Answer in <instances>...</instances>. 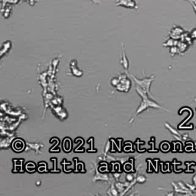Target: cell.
Masks as SVG:
<instances>
[{
	"instance_id": "cell-1",
	"label": "cell",
	"mask_w": 196,
	"mask_h": 196,
	"mask_svg": "<svg viewBox=\"0 0 196 196\" xmlns=\"http://www.w3.org/2000/svg\"><path fill=\"white\" fill-rule=\"evenodd\" d=\"M117 5L119 6H123L126 8L135 9L136 3L135 0H117Z\"/></svg>"
},
{
	"instance_id": "cell-2",
	"label": "cell",
	"mask_w": 196,
	"mask_h": 196,
	"mask_svg": "<svg viewBox=\"0 0 196 196\" xmlns=\"http://www.w3.org/2000/svg\"><path fill=\"white\" fill-rule=\"evenodd\" d=\"M183 33H184V30L182 29H181L180 27H175L173 29H172L170 36H171L172 38L177 40V39L180 38L182 37Z\"/></svg>"
},
{
	"instance_id": "cell-3",
	"label": "cell",
	"mask_w": 196,
	"mask_h": 196,
	"mask_svg": "<svg viewBox=\"0 0 196 196\" xmlns=\"http://www.w3.org/2000/svg\"><path fill=\"white\" fill-rule=\"evenodd\" d=\"M135 80H136V81L139 84H140V87H142V88H143L144 91H146V93L149 92L150 83H151V81H152L151 79H144L143 81H137L136 79H135Z\"/></svg>"
},
{
	"instance_id": "cell-4",
	"label": "cell",
	"mask_w": 196,
	"mask_h": 196,
	"mask_svg": "<svg viewBox=\"0 0 196 196\" xmlns=\"http://www.w3.org/2000/svg\"><path fill=\"white\" fill-rule=\"evenodd\" d=\"M177 44H178V43H177L176 40H175V39H173L171 38H169V40L165 42V44H163V45H164V46H167V47L169 46L171 48V47H172V46H176Z\"/></svg>"
},
{
	"instance_id": "cell-5",
	"label": "cell",
	"mask_w": 196,
	"mask_h": 196,
	"mask_svg": "<svg viewBox=\"0 0 196 196\" xmlns=\"http://www.w3.org/2000/svg\"><path fill=\"white\" fill-rule=\"evenodd\" d=\"M178 47V48L179 50H180L181 51H184L187 49L188 48V45L186 44V42H185V41H182V42H178L176 45Z\"/></svg>"
},
{
	"instance_id": "cell-6",
	"label": "cell",
	"mask_w": 196,
	"mask_h": 196,
	"mask_svg": "<svg viewBox=\"0 0 196 196\" xmlns=\"http://www.w3.org/2000/svg\"><path fill=\"white\" fill-rule=\"evenodd\" d=\"M178 51H179L178 47L177 46L171 47V48H170V52L172 53V54H175L176 53H178Z\"/></svg>"
},
{
	"instance_id": "cell-7",
	"label": "cell",
	"mask_w": 196,
	"mask_h": 196,
	"mask_svg": "<svg viewBox=\"0 0 196 196\" xmlns=\"http://www.w3.org/2000/svg\"><path fill=\"white\" fill-rule=\"evenodd\" d=\"M190 37L192 38V39H196V29H194L191 31V33L189 34Z\"/></svg>"
},
{
	"instance_id": "cell-8",
	"label": "cell",
	"mask_w": 196,
	"mask_h": 196,
	"mask_svg": "<svg viewBox=\"0 0 196 196\" xmlns=\"http://www.w3.org/2000/svg\"><path fill=\"white\" fill-rule=\"evenodd\" d=\"M146 181V178L143 176H140L138 178V182H144Z\"/></svg>"
},
{
	"instance_id": "cell-9",
	"label": "cell",
	"mask_w": 196,
	"mask_h": 196,
	"mask_svg": "<svg viewBox=\"0 0 196 196\" xmlns=\"http://www.w3.org/2000/svg\"><path fill=\"white\" fill-rule=\"evenodd\" d=\"M93 3H95V4H101V2L100 0H91Z\"/></svg>"
},
{
	"instance_id": "cell-10",
	"label": "cell",
	"mask_w": 196,
	"mask_h": 196,
	"mask_svg": "<svg viewBox=\"0 0 196 196\" xmlns=\"http://www.w3.org/2000/svg\"><path fill=\"white\" fill-rule=\"evenodd\" d=\"M191 3H192V6H193V9H194L195 12V13H196V5L195 4V3H193V2H192V1H191Z\"/></svg>"
},
{
	"instance_id": "cell-11",
	"label": "cell",
	"mask_w": 196,
	"mask_h": 196,
	"mask_svg": "<svg viewBox=\"0 0 196 196\" xmlns=\"http://www.w3.org/2000/svg\"><path fill=\"white\" fill-rule=\"evenodd\" d=\"M194 182H195V185H196V175L195 176V178H194Z\"/></svg>"
}]
</instances>
